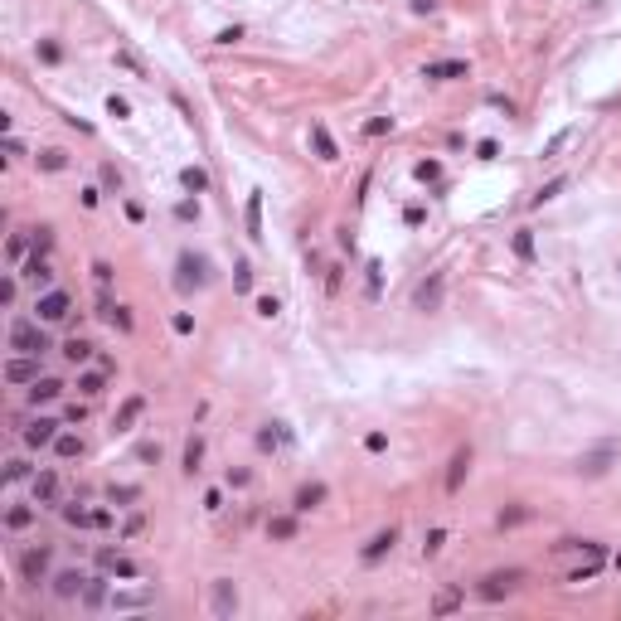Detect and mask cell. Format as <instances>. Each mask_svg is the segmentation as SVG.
<instances>
[{
    "mask_svg": "<svg viewBox=\"0 0 621 621\" xmlns=\"http://www.w3.org/2000/svg\"><path fill=\"white\" fill-rule=\"evenodd\" d=\"M10 350L15 354H49L54 350V340H49V330H44V321H25V316H15L10 321Z\"/></svg>",
    "mask_w": 621,
    "mask_h": 621,
    "instance_id": "1",
    "label": "cell"
},
{
    "mask_svg": "<svg viewBox=\"0 0 621 621\" xmlns=\"http://www.w3.org/2000/svg\"><path fill=\"white\" fill-rule=\"evenodd\" d=\"M34 311H39V321H44V325H58V321L73 316V297H68L63 287H49V292H39Z\"/></svg>",
    "mask_w": 621,
    "mask_h": 621,
    "instance_id": "2",
    "label": "cell"
},
{
    "mask_svg": "<svg viewBox=\"0 0 621 621\" xmlns=\"http://www.w3.org/2000/svg\"><path fill=\"white\" fill-rule=\"evenodd\" d=\"M519 583H524V573H519V568H505V573H486L476 593H481V602H500V597H510Z\"/></svg>",
    "mask_w": 621,
    "mask_h": 621,
    "instance_id": "3",
    "label": "cell"
},
{
    "mask_svg": "<svg viewBox=\"0 0 621 621\" xmlns=\"http://www.w3.org/2000/svg\"><path fill=\"white\" fill-rule=\"evenodd\" d=\"M58 428H63L58 418H34V423H25V428H20V442H25L29 452H39V447H54V442H58Z\"/></svg>",
    "mask_w": 621,
    "mask_h": 621,
    "instance_id": "4",
    "label": "cell"
},
{
    "mask_svg": "<svg viewBox=\"0 0 621 621\" xmlns=\"http://www.w3.org/2000/svg\"><path fill=\"white\" fill-rule=\"evenodd\" d=\"M49 558H54V553H49V543H39V548H25V553H20V578L39 588V583L49 578Z\"/></svg>",
    "mask_w": 621,
    "mask_h": 621,
    "instance_id": "5",
    "label": "cell"
},
{
    "mask_svg": "<svg viewBox=\"0 0 621 621\" xmlns=\"http://www.w3.org/2000/svg\"><path fill=\"white\" fill-rule=\"evenodd\" d=\"M29 490H34V505H58V500H63V481H58V471H54V466L34 471Z\"/></svg>",
    "mask_w": 621,
    "mask_h": 621,
    "instance_id": "6",
    "label": "cell"
},
{
    "mask_svg": "<svg viewBox=\"0 0 621 621\" xmlns=\"http://www.w3.org/2000/svg\"><path fill=\"white\" fill-rule=\"evenodd\" d=\"M97 316L112 325V330H122V335H132L136 321H132V306H122V301L107 297V287H102V297H97Z\"/></svg>",
    "mask_w": 621,
    "mask_h": 621,
    "instance_id": "7",
    "label": "cell"
},
{
    "mask_svg": "<svg viewBox=\"0 0 621 621\" xmlns=\"http://www.w3.org/2000/svg\"><path fill=\"white\" fill-rule=\"evenodd\" d=\"M87 583H92V578H87L83 568H63V573H54V597L58 602H73V597L87 593Z\"/></svg>",
    "mask_w": 621,
    "mask_h": 621,
    "instance_id": "8",
    "label": "cell"
},
{
    "mask_svg": "<svg viewBox=\"0 0 621 621\" xmlns=\"http://www.w3.org/2000/svg\"><path fill=\"white\" fill-rule=\"evenodd\" d=\"M20 277H25V282H34L39 292H49V287H54V262H49L44 253H29L25 262H20Z\"/></svg>",
    "mask_w": 621,
    "mask_h": 621,
    "instance_id": "9",
    "label": "cell"
},
{
    "mask_svg": "<svg viewBox=\"0 0 621 621\" xmlns=\"http://www.w3.org/2000/svg\"><path fill=\"white\" fill-rule=\"evenodd\" d=\"M204 282H209V262L194 258V253H185V258H180V277H175V287H180V292H194V287H204Z\"/></svg>",
    "mask_w": 621,
    "mask_h": 621,
    "instance_id": "10",
    "label": "cell"
},
{
    "mask_svg": "<svg viewBox=\"0 0 621 621\" xmlns=\"http://www.w3.org/2000/svg\"><path fill=\"white\" fill-rule=\"evenodd\" d=\"M34 378H39V359H34V354H15V359H5V383L29 388Z\"/></svg>",
    "mask_w": 621,
    "mask_h": 621,
    "instance_id": "11",
    "label": "cell"
},
{
    "mask_svg": "<svg viewBox=\"0 0 621 621\" xmlns=\"http://www.w3.org/2000/svg\"><path fill=\"white\" fill-rule=\"evenodd\" d=\"M209 602H214V617H233V612H238V588H233V578H214Z\"/></svg>",
    "mask_w": 621,
    "mask_h": 621,
    "instance_id": "12",
    "label": "cell"
},
{
    "mask_svg": "<svg viewBox=\"0 0 621 621\" xmlns=\"http://www.w3.org/2000/svg\"><path fill=\"white\" fill-rule=\"evenodd\" d=\"M442 292H447V277H442V272H432V277L413 292V306H418V311H437V306H442Z\"/></svg>",
    "mask_w": 621,
    "mask_h": 621,
    "instance_id": "13",
    "label": "cell"
},
{
    "mask_svg": "<svg viewBox=\"0 0 621 621\" xmlns=\"http://www.w3.org/2000/svg\"><path fill=\"white\" fill-rule=\"evenodd\" d=\"M107 607H112V612H146V607H156V593H151V588H136V593H112Z\"/></svg>",
    "mask_w": 621,
    "mask_h": 621,
    "instance_id": "14",
    "label": "cell"
},
{
    "mask_svg": "<svg viewBox=\"0 0 621 621\" xmlns=\"http://www.w3.org/2000/svg\"><path fill=\"white\" fill-rule=\"evenodd\" d=\"M97 568H102V573H112V578H127V583L141 573V568H136L127 553H117V548H102V553H97Z\"/></svg>",
    "mask_w": 621,
    "mask_h": 621,
    "instance_id": "15",
    "label": "cell"
},
{
    "mask_svg": "<svg viewBox=\"0 0 621 621\" xmlns=\"http://www.w3.org/2000/svg\"><path fill=\"white\" fill-rule=\"evenodd\" d=\"M423 78H432V83L466 78V58H437V63H428V68H423Z\"/></svg>",
    "mask_w": 621,
    "mask_h": 621,
    "instance_id": "16",
    "label": "cell"
},
{
    "mask_svg": "<svg viewBox=\"0 0 621 621\" xmlns=\"http://www.w3.org/2000/svg\"><path fill=\"white\" fill-rule=\"evenodd\" d=\"M393 543H398V529L388 524V529H378L374 539H369V543H364V548H359V558H364V563H378V558H383V553H388Z\"/></svg>",
    "mask_w": 621,
    "mask_h": 621,
    "instance_id": "17",
    "label": "cell"
},
{
    "mask_svg": "<svg viewBox=\"0 0 621 621\" xmlns=\"http://www.w3.org/2000/svg\"><path fill=\"white\" fill-rule=\"evenodd\" d=\"M58 393H63V378H54V374H39L34 383H29V403L39 408V403H54Z\"/></svg>",
    "mask_w": 621,
    "mask_h": 621,
    "instance_id": "18",
    "label": "cell"
},
{
    "mask_svg": "<svg viewBox=\"0 0 621 621\" xmlns=\"http://www.w3.org/2000/svg\"><path fill=\"white\" fill-rule=\"evenodd\" d=\"M78 393L83 398H102L107 393V369L97 364V369H78Z\"/></svg>",
    "mask_w": 621,
    "mask_h": 621,
    "instance_id": "19",
    "label": "cell"
},
{
    "mask_svg": "<svg viewBox=\"0 0 621 621\" xmlns=\"http://www.w3.org/2000/svg\"><path fill=\"white\" fill-rule=\"evenodd\" d=\"M466 471H471V447H461L457 457H452V466H447V481H442V486H447V495H457V490H461Z\"/></svg>",
    "mask_w": 621,
    "mask_h": 621,
    "instance_id": "20",
    "label": "cell"
},
{
    "mask_svg": "<svg viewBox=\"0 0 621 621\" xmlns=\"http://www.w3.org/2000/svg\"><path fill=\"white\" fill-rule=\"evenodd\" d=\"M325 495H330V490H325V481H311V486H301V490H297V500H292V510H297V514L316 510V505H321Z\"/></svg>",
    "mask_w": 621,
    "mask_h": 621,
    "instance_id": "21",
    "label": "cell"
},
{
    "mask_svg": "<svg viewBox=\"0 0 621 621\" xmlns=\"http://www.w3.org/2000/svg\"><path fill=\"white\" fill-rule=\"evenodd\" d=\"M248 238H253V243H262V189H253V194H248Z\"/></svg>",
    "mask_w": 621,
    "mask_h": 621,
    "instance_id": "22",
    "label": "cell"
},
{
    "mask_svg": "<svg viewBox=\"0 0 621 621\" xmlns=\"http://www.w3.org/2000/svg\"><path fill=\"white\" fill-rule=\"evenodd\" d=\"M141 413H146V398H141V393H132V398L122 403V413L112 418V428H117V432H127V428H132V423L141 418Z\"/></svg>",
    "mask_w": 621,
    "mask_h": 621,
    "instance_id": "23",
    "label": "cell"
},
{
    "mask_svg": "<svg viewBox=\"0 0 621 621\" xmlns=\"http://www.w3.org/2000/svg\"><path fill=\"white\" fill-rule=\"evenodd\" d=\"M34 505H10V510H5V529H10V534H25L29 524H34Z\"/></svg>",
    "mask_w": 621,
    "mask_h": 621,
    "instance_id": "24",
    "label": "cell"
},
{
    "mask_svg": "<svg viewBox=\"0 0 621 621\" xmlns=\"http://www.w3.org/2000/svg\"><path fill=\"white\" fill-rule=\"evenodd\" d=\"M287 442H292L287 423H267V428L258 432V447H262V452H277V447H287Z\"/></svg>",
    "mask_w": 621,
    "mask_h": 621,
    "instance_id": "25",
    "label": "cell"
},
{
    "mask_svg": "<svg viewBox=\"0 0 621 621\" xmlns=\"http://www.w3.org/2000/svg\"><path fill=\"white\" fill-rule=\"evenodd\" d=\"M267 534H272L277 543L297 539V514H272V519H267Z\"/></svg>",
    "mask_w": 621,
    "mask_h": 621,
    "instance_id": "26",
    "label": "cell"
},
{
    "mask_svg": "<svg viewBox=\"0 0 621 621\" xmlns=\"http://www.w3.org/2000/svg\"><path fill=\"white\" fill-rule=\"evenodd\" d=\"M92 354H97V345H92V340H83V335H73V340L63 345V359H68V364H87Z\"/></svg>",
    "mask_w": 621,
    "mask_h": 621,
    "instance_id": "27",
    "label": "cell"
},
{
    "mask_svg": "<svg viewBox=\"0 0 621 621\" xmlns=\"http://www.w3.org/2000/svg\"><path fill=\"white\" fill-rule=\"evenodd\" d=\"M54 457H58V461H78V457H83V437H78V432H58Z\"/></svg>",
    "mask_w": 621,
    "mask_h": 621,
    "instance_id": "28",
    "label": "cell"
},
{
    "mask_svg": "<svg viewBox=\"0 0 621 621\" xmlns=\"http://www.w3.org/2000/svg\"><path fill=\"white\" fill-rule=\"evenodd\" d=\"M107 602H112L107 578H92V583H87V593H83V607H92V612H97V607H107Z\"/></svg>",
    "mask_w": 621,
    "mask_h": 621,
    "instance_id": "29",
    "label": "cell"
},
{
    "mask_svg": "<svg viewBox=\"0 0 621 621\" xmlns=\"http://www.w3.org/2000/svg\"><path fill=\"white\" fill-rule=\"evenodd\" d=\"M180 185H185L189 194H204V189H209V175H204L199 165H185V170H180Z\"/></svg>",
    "mask_w": 621,
    "mask_h": 621,
    "instance_id": "30",
    "label": "cell"
},
{
    "mask_svg": "<svg viewBox=\"0 0 621 621\" xmlns=\"http://www.w3.org/2000/svg\"><path fill=\"white\" fill-rule=\"evenodd\" d=\"M607 461H612V447H602V452H593V457H583V461H578V471H583V476H602Z\"/></svg>",
    "mask_w": 621,
    "mask_h": 621,
    "instance_id": "31",
    "label": "cell"
},
{
    "mask_svg": "<svg viewBox=\"0 0 621 621\" xmlns=\"http://www.w3.org/2000/svg\"><path fill=\"white\" fill-rule=\"evenodd\" d=\"M199 461H204V437L194 432L185 442V476H194V471H199Z\"/></svg>",
    "mask_w": 621,
    "mask_h": 621,
    "instance_id": "32",
    "label": "cell"
},
{
    "mask_svg": "<svg viewBox=\"0 0 621 621\" xmlns=\"http://www.w3.org/2000/svg\"><path fill=\"white\" fill-rule=\"evenodd\" d=\"M5 481H10V486H20V481H34L29 461H25V457H10V461H5Z\"/></svg>",
    "mask_w": 621,
    "mask_h": 621,
    "instance_id": "33",
    "label": "cell"
},
{
    "mask_svg": "<svg viewBox=\"0 0 621 621\" xmlns=\"http://www.w3.org/2000/svg\"><path fill=\"white\" fill-rule=\"evenodd\" d=\"M311 141H316V151H321V161H335V156H340V151H335V141H330V132H325L321 122L311 127Z\"/></svg>",
    "mask_w": 621,
    "mask_h": 621,
    "instance_id": "34",
    "label": "cell"
},
{
    "mask_svg": "<svg viewBox=\"0 0 621 621\" xmlns=\"http://www.w3.org/2000/svg\"><path fill=\"white\" fill-rule=\"evenodd\" d=\"M39 170H49V175H58V170H68V151H39Z\"/></svg>",
    "mask_w": 621,
    "mask_h": 621,
    "instance_id": "35",
    "label": "cell"
},
{
    "mask_svg": "<svg viewBox=\"0 0 621 621\" xmlns=\"http://www.w3.org/2000/svg\"><path fill=\"white\" fill-rule=\"evenodd\" d=\"M568 189V175H553V180H548V185H539V194H534V199H529V204H548V199H558V194H563Z\"/></svg>",
    "mask_w": 621,
    "mask_h": 621,
    "instance_id": "36",
    "label": "cell"
},
{
    "mask_svg": "<svg viewBox=\"0 0 621 621\" xmlns=\"http://www.w3.org/2000/svg\"><path fill=\"white\" fill-rule=\"evenodd\" d=\"M514 258H519V262H534V233H529V228L514 233Z\"/></svg>",
    "mask_w": 621,
    "mask_h": 621,
    "instance_id": "37",
    "label": "cell"
},
{
    "mask_svg": "<svg viewBox=\"0 0 621 621\" xmlns=\"http://www.w3.org/2000/svg\"><path fill=\"white\" fill-rule=\"evenodd\" d=\"M413 175H418L423 185H442V165H437V161H418V165H413Z\"/></svg>",
    "mask_w": 621,
    "mask_h": 621,
    "instance_id": "38",
    "label": "cell"
},
{
    "mask_svg": "<svg viewBox=\"0 0 621 621\" xmlns=\"http://www.w3.org/2000/svg\"><path fill=\"white\" fill-rule=\"evenodd\" d=\"M117 68H127V73H136V78H146V63H141L132 49H117Z\"/></svg>",
    "mask_w": 621,
    "mask_h": 621,
    "instance_id": "39",
    "label": "cell"
},
{
    "mask_svg": "<svg viewBox=\"0 0 621 621\" xmlns=\"http://www.w3.org/2000/svg\"><path fill=\"white\" fill-rule=\"evenodd\" d=\"M597 568H602V558H588L583 568H573V573H568L563 583H593V578H597Z\"/></svg>",
    "mask_w": 621,
    "mask_h": 621,
    "instance_id": "40",
    "label": "cell"
},
{
    "mask_svg": "<svg viewBox=\"0 0 621 621\" xmlns=\"http://www.w3.org/2000/svg\"><path fill=\"white\" fill-rule=\"evenodd\" d=\"M29 233H34V253H44V258H49V248H54V228H49V223H39V228H29Z\"/></svg>",
    "mask_w": 621,
    "mask_h": 621,
    "instance_id": "41",
    "label": "cell"
},
{
    "mask_svg": "<svg viewBox=\"0 0 621 621\" xmlns=\"http://www.w3.org/2000/svg\"><path fill=\"white\" fill-rule=\"evenodd\" d=\"M136 534H146V514H141V510L122 519V539H136Z\"/></svg>",
    "mask_w": 621,
    "mask_h": 621,
    "instance_id": "42",
    "label": "cell"
},
{
    "mask_svg": "<svg viewBox=\"0 0 621 621\" xmlns=\"http://www.w3.org/2000/svg\"><path fill=\"white\" fill-rule=\"evenodd\" d=\"M529 519V510L524 505H510V510H500V529H514V524H524Z\"/></svg>",
    "mask_w": 621,
    "mask_h": 621,
    "instance_id": "43",
    "label": "cell"
},
{
    "mask_svg": "<svg viewBox=\"0 0 621 621\" xmlns=\"http://www.w3.org/2000/svg\"><path fill=\"white\" fill-rule=\"evenodd\" d=\"M457 607H461V593H442V597L432 602V612H437V617H447V612H457Z\"/></svg>",
    "mask_w": 621,
    "mask_h": 621,
    "instance_id": "44",
    "label": "cell"
},
{
    "mask_svg": "<svg viewBox=\"0 0 621 621\" xmlns=\"http://www.w3.org/2000/svg\"><path fill=\"white\" fill-rule=\"evenodd\" d=\"M233 292H253V267H248V262L233 267Z\"/></svg>",
    "mask_w": 621,
    "mask_h": 621,
    "instance_id": "45",
    "label": "cell"
},
{
    "mask_svg": "<svg viewBox=\"0 0 621 621\" xmlns=\"http://www.w3.org/2000/svg\"><path fill=\"white\" fill-rule=\"evenodd\" d=\"M136 495H141L136 486H112V490H107V500H112V505H132Z\"/></svg>",
    "mask_w": 621,
    "mask_h": 621,
    "instance_id": "46",
    "label": "cell"
},
{
    "mask_svg": "<svg viewBox=\"0 0 621 621\" xmlns=\"http://www.w3.org/2000/svg\"><path fill=\"white\" fill-rule=\"evenodd\" d=\"M63 524H73V529H87V510H83V505H63Z\"/></svg>",
    "mask_w": 621,
    "mask_h": 621,
    "instance_id": "47",
    "label": "cell"
},
{
    "mask_svg": "<svg viewBox=\"0 0 621 621\" xmlns=\"http://www.w3.org/2000/svg\"><path fill=\"white\" fill-rule=\"evenodd\" d=\"M258 316H262V321L282 316V301H277V297H258Z\"/></svg>",
    "mask_w": 621,
    "mask_h": 621,
    "instance_id": "48",
    "label": "cell"
},
{
    "mask_svg": "<svg viewBox=\"0 0 621 621\" xmlns=\"http://www.w3.org/2000/svg\"><path fill=\"white\" fill-rule=\"evenodd\" d=\"M442 543H447V529H432V534L423 539V553L432 558V553H442Z\"/></svg>",
    "mask_w": 621,
    "mask_h": 621,
    "instance_id": "49",
    "label": "cell"
},
{
    "mask_svg": "<svg viewBox=\"0 0 621 621\" xmlns=\"http://www.w3.org/2000/svg\"><path fill=\"white\" fill-rule=\"evenodd\" d=\"M393 132V117H374V122H364V136H383Z\"/></svg>",
    "mask_w": 621,
    "mask_h": 621,
    "instance_id": "50",
    "label": "cell"
},
{
    "mask_svg": "<svg viewBox=\"0 0 621 621\" xmlns=\"http://www.w3.org/2000/svg\"><path fill=\"white\" fill-rule=\"evenodd\" d=\"M87 529H112V510H87Z\"/></svg>",
    "mask_w": 621,
    "mask_h": 621,
    "instance_id": "51",
    "label": "cell"
},
{
    "mask_svg": "<svg viewBox=\"0 0 621 621\" xmlns=\"http://www.w3.org/2000/svg\"><path fill=\"white\" fill-rule=\"evenodd\" d=\"M136 461H161V442H141V447H136Z\"/></svg>",
    "mask_w": 621,
    "mask_h": 621,
    "instance_id": "52",
    "label": "cell"
},
{
    "mask_svg": "<svg viewBox=\"0 0 621 621\" xmlns=\"http://www.w3.org/2000/svg\"><path fill=\"white\" fill-rule=\"evenodd\" d=\"M107 112H112V117H132V102H127V97H117V92H112V97H107Z\"/></svg>",
    "mask_w": 621,
    "mask_h": 621,
    "instance_id": "53",
    "label": "cell"
},
{
    "mask_svg": "<svg viewBox=\"0 0 621 621\" xmlns=\"http://www.w3.org/2000/svg\"><path fill=\"white\" fill-rule=\"evenodd\" d=\"M102 185H107L112 194H122V175H117V165H102Z\"/></svg>",
    "mask_w": 621,
    "mask_h": 621,
    "instance_id": "54",
    "label": "cell"
},
{
    "mask_svg": "<svg viewBox=\"0 0 621 621\" xmlns=\"http://www.w3.org/2000/svg\"><path fill=\"white\" fill-rule=\"evenodd\" d=\"M39 58H44V63H58V58H63V49H58L54 39H44V44H39Z\"/></svg>",
    "mask_w": 621,
    "mask_h": 621,
    "instance_id": "55",
    "label": "cell"
},
{
    "mask_svg": "<svg viewBox=\"0 0 621 621\" xmlns=\"http://www.w3.org/2000/svg\"><path fill=\"white\" fill-rule=\"evenodd\" d=\"M175 218H199V204H194V199H180V204H175Z\"/></svg>",
    "mask_w": 621,
    "mask_h": 621,
    "instance_id": "56",
    "label": "cell"
},
{
    "mask_svg": "<svg viewBox=\"0 0 621 621\" xmlns=\"http://www.w3.org/2000/svg\"><path fill=\"white\" fill-rule=\"evenodd\" d=\"M92 277H97V287H112V262H92Z\"/></svg>",
    "mask_w": 621,
    "mask_h": 621,
    "instance_id": "57",
    "label": "cell"
},
{
    "mask_svg": "<svg viewBox=\"0 0 621 621\" xmlns=\"http://www.w3.org/2000/svg\"><path fill=\"white\" fill-rule=\"evenodd\" d=\"M170 325H175V335H194V321H189L185 311H175V321H170Z\"/></svg>",
    "mask_w": 621,
    "mask_h": 621,
    "instance_id": "58",
    "label": "cell"
},
{
    "mask_svg": "<svg viewBox=\"0 0 621 621\" xmlns=\"http://www.w3.org/2000/svg\"><path fill=\"white\" fill-rule=\"evenodd\" d=\"M238 39H243V29L233 25V29H218V39H214V44H238Z\"/></svg>",
    "mask_w": 621,
    "mask_h": 621,
    "instance_id": "59",
    "label": "cell"
},
{
    "mask_svg": "<svg viewBox=\"0 0 621 621\" xmlns=\"http://www.w3.org/2000/svg\"><path fill=\"white\" fill-rule=\"evenodd\" d=\"M83 418H87V403H73L68 413H63V423H83Z\"/></svg>",
    "mask_w": 621,
    "mask_h": 621,
    "instance_id": "60",
    "label": "cell"
},
{
    "mask_svg": "<svg viewBox=\"0 0 621 621\" xmlns=\"http://www.w3.org/2000/svg\"><path fill=\"white\" fill-rule=\"evenodd\" d=\"M364 447H369V452H383V447H388V437H383V432H369V437H364Z\"/></svg>",
    "mask_w": 621,
    "mask_h": 621,
    "instance_id": "61",
    "label": "cell"
},
{
    "mask_svg": "<svg viewBox=\"0 0 621 621\" xmlns=\"http://www.w3.org/2000/svg\"><path fill=\"white\" fill-rule=\"evenodd\" d=\"M0 301H5V306H15V277H5V287H0Z\"/></svg>",
    "mask_w": 621,
    "mask_h": 621,
    "instance_id": "62",
    "label": "cell"
},
{
    "mask_svg": "<svg viewBox=\"0 0 621 621\" xmlns=\"http://www.w3.org/2000/svg\"><path fill=\"white\" fill-rule=\"evenodd\" d=\"M204 510H223V490H209V495H204Z\"/></svg>",
    "mask_w": 621,
    "mask_h": 621,
    "instance_id": "63",
    "label": "cell"
}]
</instances>
